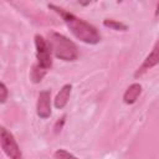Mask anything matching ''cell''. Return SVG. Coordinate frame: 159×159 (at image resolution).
<instances>
[{
	"instance_id": "4",
	"label": "cell",
	"mask_w": 159,
	"mask_h": 159,
	"mask_svg": "<svg viewBox=\"0 0 159 159\" xmlns=\"http://www.w3.org/2000/svg\"><path fill=\"white\" fill-rule=\"evenodd\" d=\"M35 46H36L37 63L45 70L51 68L52 60H51V48L48 46V42L41 35H35Z\"/></svg>"
},
{
	"instance_id": "10",
	"label": "cell",
	"mask_w": 159,
	"mask_h": 159,
	"mask_svg": "<svg viewBox=\"0 0 159 159\" xmlns=\"http://www.w3.org/2000/svg\"><path fill=\"white\" fill-rule=\"evenodd\" d=\"M103 25L106 27H109L112 30H116V31H127L128 30V26L120 21H116V20H112V19H104L103 20Z\"/></svg>"
},
{
	"instance_id": "13",
	"label": "cell",
	"mask_w": 159,
	"mask_h": 159,
	"mask_svg": "<svg viewBox=\"0 0 159 159\" xmlns=\"http://www.w3.org/2000/svg\"><path fill=\"white\" fill-rule=\"evenodd\" d=\"M158 16H159V4L157 6V11H155V17H158Z\"/></svg>"
},
{
	"instance_id": "9",
	"label": "cell",
	"mask_w": 159,
	"mask_h": 159,
	"mask_svg": "<svg viewBox=\"0 0 159 159\" xmlns=\"http://www.w3.org/2000/svg\"><path fill=\"white\" fill-rule=\"evenodd\" d=\"M46 72H47V70H45L43 67H41L39 63L34 65V66H32V70H31V75H30L31 81H32L34 83H39V82L45 77Z\"/></svg>"
},
{
	"instance_id": "8",
	"label": "cell",
	"mask_w": 159,
	"mask_h": 159,
	"mask_svg": "<svg viewBox=\"0 0 159 159\" xmlns=\"http://www.w3.org/2000/svg\"><path fill=\"white\" fill-rule=\"evenodd\" d=\"M142 93V86L139 83H132L123 94V102L125 104H133Z\"/></svg>"
},
{
	"instance_id": "11",
	"label": "cell",
	"mask_w": 159,
	"mask_h": 159,
	"mask_svg": "<svg viewBox=\"0 0 159 159\" xmlns=\"http://www.w3.org/2000/svg\"><path fill=\"white\" fill-rule=\"evenodd\" d=\"M55 159H78V158L65 149H57L55 152Z\"/></svg>"
},
{
	"instance_id": "7",
	"label": "cell",
	"mask_w": 159,
	"mask_h": 159,
	"mask_svg": "<svg viewBox=\"0 0 159 159\" xmlns=\"http://www.w3.org/2000/svg\"><path fill=\"white\" fill-rule=\"evenodd\" d=\"M71 89H72V86L70 83H67V84L62 86L60 92L56 94V97L53 99V104L57 109H62L67 104V102L70 99V96H71Z\"/></svg>"
},
{
	"instance_id": "12",
	"label": "cell",
	"mask_w": 159,
	"mask_h": 159,
	"mask_svg": "<svg viewBox=\"0 0 159 159\" xmlns=\"http://www.w3.org/2000/svg\"><path fill=\"white\" fill-rule=\"evenodd\" d=\"M7 96H9L7 87L5 86L4 82H1V83H0V102H1V103H5L6 99H7Z\"/></svg>"
},
{
	"instance_id": "1",
	"label": "cell",
	"mask_w": 159,
	"mask_h": 159,
	"mask_svg": "<svg viewBox=\"0 0 159 159\" xmlns=\"http://www.w3.org/2000/svg\"><path fill=\"white\" fill-rule=\"evenodd\" d=\"M47 6H48V9L53 10L55 12H57L62 17L65 24L70 29V31L80 41H82L84 43H88V45H96L101 41V34L98 32V30L93 25L88 24L87 21L77 17L72 12L66 11L65 9H62L60 6H56L53 4H48Z\"/></svg>"
},
{
	"instance_id": "6",
	"label": "cell",
	"mask_w": 159,
	"mask_h": 159,
	"mask_svg": "<svg viewBox=\"0 0 159 159\" xmlns=\"http://www.w3.org/2000/svg\"><path fill=\"white\" fill-rule=\"evenodd\" d=\"M36 113L41 119H46L51 116V92L48 89L41 91L39 93Z\"/></svg>"
},
{
	"instance_id": "2",
	"label": "cell",
	"mask_w": 159,
	"mask_h": 159,
	"mask_svg": "<svg viewBox=\"0 0 159 159\" xmlns=\"http://www.w3.org/2000/svg\"><path fill=\"white\" fill-rule=\"evenodd\" d=\"M48 46L53 55L62 61H75L78 58V48L73 41L58 32L48 34Z\"/></svg>"
},
{
	"instance_id": "3",
	"label": "cell",
	"mask_w": 159,
	"mask_h": 159,
	"mask_svg": "<svg viewBox=\"0 0 159 159\" xmlns=\"http://www.w3.org/2000/svg\"><path fill=\"white\" fill-rule=\"evenodd\" d=\"M0 143L4 153L10 158V159H22V153L21 149L14 138V135L4 127L0 128Z\"/></svg>"
},
{
	"instance_id": "5",
	"label": "cell",
	"mask_w": 159,
	"mask_h": 159,
	"mask_svg": "<svg viewBox=\"0 0 159 159\" xmlns=\"http://www.w3.org/2000/svg\"><path fill=\"white\" fill-rule=\"evenodd\" d=\"M158 63H159V37L157 39V41H155V43H154V46H153L150 53L144 58L143 63H142V65L138 67V70L134 72V77L138 78V77L143 76L148 70L153 68V67L157 66Z\"/></svg>"
}]
</instances>
